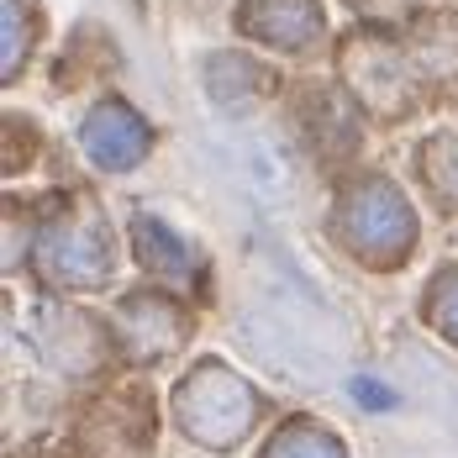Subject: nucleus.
I'll return each instance as SVG.
<instances>
[{"mask_svg": "<svg viewBox=\"0 0 458 458\" xmlns=\"http://www.w3.org/2000/svg\"><path fill=\"white\" fill-rule=\"evenodd\" d=\"M237 169H242V180L253 184L259 200H269V206H284L290 200V164H284V153H279L275 142L242 132L237 138Z\"/></svg>", "mask_w": 458, "mask_h": 458, "instance_id": "f257e3e1", "label": "nucleus"}]
</instances>
